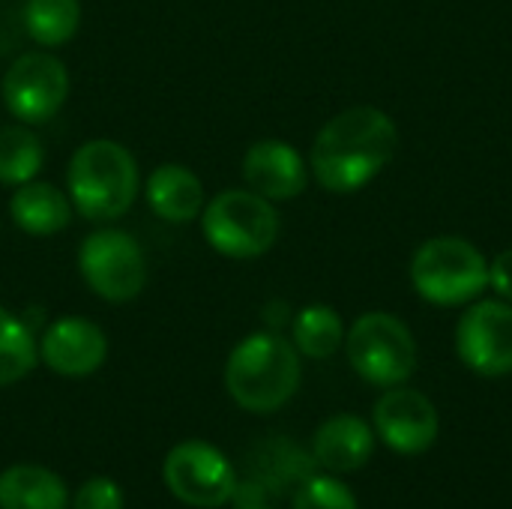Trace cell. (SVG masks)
I'll list each match as a JSON object with an SVG mask.
<instances>
[{
  "instance_id": "1",
  "label": "cell",
  "mask_w": 512,
  "mask_h": 509,
  "mask_svg": "<svg viewBox=\"0 0 512 509\" xmlns=\"http://www.w3.org/2000/svg\"><path fill=\"white\" fill-rule=\"evenodd\" d=\"M399 129L375 105H354L327 120L309 153V174L333 195L369 186L396 156Z\"/></svg>"
},
{
  "instance_id": "2",
  "label": "cell",
  "mask_w": 512,
  "mask_h": 509,
  "mask_svg": "<svg viewBox=\"0 0 512 509\" xmlns=\"http://www.w3.org/2000/svg\"><path fill=\"white\" fill-rule=\"evenodd\" d=\"M300 351L279 333L246 336L225 363L228 396L249 414L285 408L300 387Z\"/></svg>"
},
{
  "instance_id": "3",
  "label": "cell",
  "mask_w": 512,
  "mask_h": 509,
  "mask_svg": "<svg viewBox=\"0 0 512 509\" xmlns=\"http://www.w3.org/2000/svg\"><path fill=\"white\" fill-rule=\"evenodd\" d=\"M66 186L72 207L84 219L111 222L135 204L141 174L129 147L111 138H93L72 153Z\"/></svg>"
},
{
  "instance_id": "4",
  "label": "cell",
  "mask_w": 512,
  "mask_h": 509,
  "mask_svg": "<svg viewBox=\"0 0 512 509\" xmlns=\"http://www.w3.org/2000/svg\"><path fill=\"white\" fill-rule=\"evenodd\" d=\"M411 285L432 306H468L489 288V261L468 237H432L411 258Z\"/></svg>"
},
{
  "instance_id": "5",
  "label": "cell",
  "mask_w": 512,
  "mask_h": 509,
  "mask_svg": "<svg viewBox=\"0 0 512 509\" xmlns=\"http://www.w3.org/2000/svg\"><path fill=\"white\" fill-rule=\"evenodd\" d=\"M201 231L210 249L225 258H258L279 237V210L252 189H225L204 204Z\"/></svg>"
},
{
  "instance_id": "6",
  "label": "cell",
  "mask_w": 512,
  "mask_h": 509,
  "mask_svg": "<svg viewBox=\"0 0 512 509\" xmlns=\"http://www.w3.org/2000/svg\"><path fill=\"white\" fill-rule=\"evenodd\" d=\"M351 369L375 387H402L417 372V342L408 324L390 312H366L345 333Z\"/></svg>"
},
{
  "instance_id": "7",
  "label": "cell",
  "mask_w": 512,
  "mask_h": 509,
  "mask_svg": "<svg viewBox=\"0 0 512 509\" xmlns=\"http://www.w3.org/2000/svg\"><path fill=\"white\" fill-rule=\"evenodd\" d=\"M78 270L87 288L108 303H129L147 285V258L138 240L117 228H102L84 237Z\"/></svg>"
},
{
  "instance_id": "8",
  "label": "cell",
  "mask_w": 512,
  "mask_h": 509,
  "mask_svg": "<svg viewBox=\"0 0 512 509\" xmlns=\"http://www.w3.org/2000/svg\"><path fill=\"white\" fill-rule=\"evenodd\" d=\"M162 480L180 504L195 509L225 507L237 489L231 462L207 441H180L171 447L162 465Z\"/></svg>"
},
{
  "instance_id": "9",
  "label": "cell",
  "mask_w": 512,
  "mask_h": 509,
  "mask_svg": "<svg viewBox=\"0 0 512 509\" xmlns=\"http://www.w3.org/2000/svg\"><path fill=\"white\" fill-rule=\"evenodd\" d=\"M0 90L18 123H45L69 96V69L51 51H27L6 69Z\"/></svg>"
},
{
  "instance_id": "10",
  "label": "cell",
  "mask_w": 512,
  "mask_h": 509,
  "mask_svg": "<svg viewBox=\"0 0 512 509\" xmlns=\"http://www.w3.org/2000/svg\"><path fill=\"white\" fill-rule=\"evenodd\" d=\"M459 360L483 375L504 378L512 372V303L507 300H474L456 327Z\"/></svg>"
},
{
  "instance_id": "11",
  "label": "cell",
  "mask_w": 512,
  "mask_h": 509,
  "mask_svg": "<svg viewBox=\"0 0 512 509\" xmlns=\"http://www.w3.org/2000/svg\"><path fill=\"white\" fill-rule=\"evenodd\" d=\"M375 432L399 456L426 453L441 432L438 408L429 396L408 387H390L375 405Z\"/></svg>"
},
{
  "instance_id": "12",
  "label": "cell",
  "mask_w": 512,
  "mask_h": 509,
  "mask_svg": "<svg viewBox=\"0 0 512 509\" xmlns=\"http://www.w3.org/2000/svg\"><path fill=\"white\" fill-rule=\"evenodd\" d=\"M108 357V339L99 324L63 315L51 321L39 339V360L63 378H87Z\"/></svg>"
},
{
  "instance_id": "13",
  "label": "cell",
  "mask_w": 512,
  "mask_h": 509,
  "mask_svg": "<svg viewBox=\"0 0 512 509\" xmlns=\"http://www.w3.org/2000/svg\"><path fill=\"white\" fill-rule=\"evenodd\" d=\"M243 180L267 201H291L303 195L309 183V162L294 144L264 138L243 153Z\"/></svg>"
},
{
  "instance_id": "14",
  "label": "cell",
  "mask_w": 512,
  "mask_h": 509,
  "mask_svg": "<svg viewBox=\"0 0 512 509\" xmlns=\"http://www.w3.org/2000/svg\"><path fill=\"white\" fill-rule=\"evenodd\" d=\"M372 450H375V432L357 414H336L324 420L312 438L315 465L333 474L360 471L372 459Z\"/></svg>"
},
{
  "instance_id": "15",
  "label": "cell",
  "mask_w": 512,
  "mask_h": 509,
  "mask_svg": "<svg viewBox=\"0 0 512 509\" xmlns=\"http://www.w3.org/2000/svg\"><path fill=\"white\" fill-rule=\"evenodd\" d=\"M144 195L150 210L171 225H186L204 210V186L198 174L177 162L153 168L144 183Z\"/></svg>"
},
{
  "instance_id": "16",
  "label": "cell",
  "mask_w": 512,
  "mask_h": 509,
  "mask_svg": "<svg viewBox=\"0 0 512 509\" xmlns=\"http://www.w3.org/2000/svg\"><path fill=\"white\" fill-rule=\"evenodd\" d=\"M9 216L12 222L33 237H51L63 231L72 219V201L51 183H24L15 189L9 201Z\"/></svg>"
},
{
  "instance_id": "17",
  "label": "cell",
  "mask_w": 512,
  "mask_h": 509,
  "mask_svg": "<svg viewBox=\"0 0 512 509\" xmlns=\"http://www.w3.org/2000/svg\"><path fill=\"white\" fill-rule=\"evenodd\" d=\"M0 509H69V492L42 465H12L0 474Z\"/></svg>"
},
{
  "instance_id": "18",
  "label": "cell",
  "mask_w": 512,
  "mask_h": 509,
  "mask_svg": "<svg viewBox=\"0 0 512 509\" xmlns=\"http://www.w3.org/2000/svg\"><path fill=\"white\" fill-rule=\"evenodd\" d=\"M294 348L309 360H330L345 345V324L333 306L315 303L294 315L291 324Z\"/></svg>"
},
{
  "instance_id": "19",
  "label": "cell",
  "mask_w": 512,
  "mask_h": 509,
  "mask_svg": "<svg viewBox=\"0 0 512 509\" xmlns=\"http://www.w3.org/2000/svg\"><path fill=\"white\" fill-rule=\"evenodd\" d=\"M81 24L78 0H27L24 3V27L33 42L42 48L66 45Z\"/></svg>"
},
{
  "instance_id": "20",
  "label": "cell",
  "mask_w": 512,
  "mask_h": 509,
  "mask_svg": "<svg viewBox=\"0 0 512 509\" xmlns=\"http://www.w3.org/2000/svg\"><path fill=\"white\" fill-rule=\"evenodd\" d=\"M45 150L42 141L27 129V123H12L0 129V183L24 186L42 171Z\"/></svg>"
},
{
  "instance_id": "21",
  "label": "cell",
  "mask_w": 512,
  "mask_h": 509,
  "mask_svg": "<svg viewBox=\"0 0 512 509\" xmlns=\"http://www.w3.org/2000/svg\"><path fill=\"white\" fill-rule=\"evenodd\" d=\"M39 363V345L24 321L0 306V387L18 384Z\"/></svg>"
},
{
  "instance_id": "22",
  "label": "cell",
  "mask_w": 512,
  "mask_h": 509,
  "mask_svg": "<svg viewBox=\"0 0 512 509\" xmlns=\"http://www.w3.org/2000/svg\"><path fill=\"white\" fill-rule=\"evenodd\" d=\"M294 509H357V501L336 477H309L294 492Z\"/></svg>"
},
{
  "instance_id": "23",
  "label": "cell",
  "mask_w": 512,
  "mask_h": 509,
  "mask_svg": "<svg viewBox=\"0 0 512 509\" xmlns=\"http://www.w3.org/2000/svg\"><path fill=\"white\" fill-rule=\"evenodd\" d=\"M72 509H123V489L108 477H93L75 492Z\"/></svg>"
},
{
  "instance_id": "24",
  "label": "cell",
  "mask_w": 512,
  "mask_h": 509,
  "mask_svg": "<svg viewBox=\"0 0 512 509\" xmlns=\"http://www.w3.org/2000/svg\"><path fill=\"white\" fill-rule=\"evenodd\" d=\"M489 285L495 288V294L501 300L512 303V249H504L501 255H495V261L489 264Z\"/></svg>"
},
{
  "instance_id": "25",
  "label": "cell",
  "mask_w": 512,
  "mask_h": 509,
  "mask_svg": "<svg viewBox=\"0 0 512 509\" xmlns=\"http://www.w3.org/2000/svg\"><path fill=\"white\" fill-rule=\"evenodd\" d=\"M234 509H273L267 501H243V504H234Z\"/></svg>"
}]
</instances>
